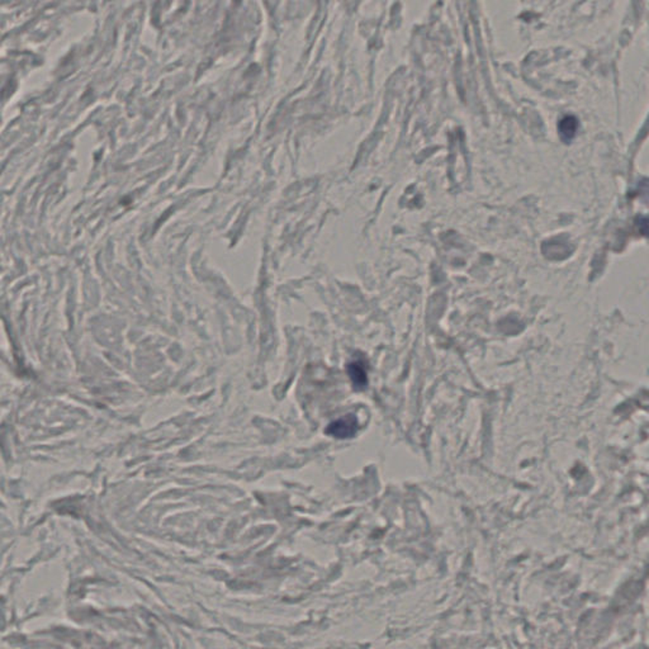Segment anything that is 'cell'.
Instances as JSON below:
<instances>
[{
    "label": "cell",
    "instance_id": "cell-1",
    "mask_svg": "<svg viewBox=\"0 0 649 649\" xmlns=\"http://www.w3.org/2000/svg\"><path fill=\"white\" fill-rule=\"evenodd\" d=\"M358 419L355 415H345L340 419L334 420L326 428V434L337 439L352 438L358 431Z\"/></svg>",
    "mask_w": 649,
    "mask_h": 649
},
{
    "label": "cell",
    "instance_id": "cell-2",
    "mask_svg": "<svg viewBox=\"0 0 649 649\" xmlns=\"http://www.w3.org/2000/svg\"><path fill=\"white\" fill-rule=\"evenodd\" d=\"M346 372H348V376L350 378L352 381V387L358 391H361L367 387L368 384V373H367V361L363 358H354V359L348 364L346 367Z\"/></svg>",
    "mask_w": 649,
    "mask_h": 649
},
{
    "label": "cell",
    "instance_id": "cell-3",
    "mask_svg": "<svg viewBox=\"0 0 649 649\" xmlns=\"http://www.w3.org/2000/svg\"><path fill=\"white\" fill-rule=\"evenodd\" d=\"M558 128H559V134H561L562 140L566 142L571 141L572 139L576 136L577 130H579V121H577V118L573 117V116L564 117L559 122Z\"/></svg>",
    "mask_w": 649,
    "mask_h": 649
}]
</instances>
